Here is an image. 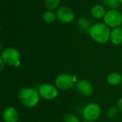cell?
Listing matches in <instances>:
<instances>
[{
    "label": "cell",
    "instance_id": "6da1fadb",
    "mask_svg": "<svg viewBox=\"0 0 122 122\" xmlns=\"http://www.w3.org/2000/svg\"><path fill=\"white\" fill-rule=\"evenodd\" d=\"M20 101L27 108L36 106L40 99L38 90L35 88L23 87L20 88L17 93Z\"/></svg>",
    "mask_w": 122,
    "mask_h": 122
},
{
    "label": "cell",
    "instance_id": "7a4b0ae2",
    "mask_svg": "<svg viewBox=\"0 0 122 122\" xmlns=\"http://www.w3.org/2000/svg\"><path fill=\"white\" fill-rule=\"evenodd\" d=\"M91 38L97 43L104 44L109 41L111 30L103 22H98L92 25L88 32Z\"/></svg>",
    "mask_w": 122,
    "mask_h": 122
},
{
    "label": "cell",
    "instance_id": "3957f363",
    "mask_svg": "<svg viewBox=\"0 0 122 122\" xmlns=\"http://www.w3.org/2000/svg\"><path fill=\"white\" fill-rule=\"evenodd\" d=\"M78 81V79L77 76L69 73H62L56 77L55 83L57 89L66 91L73 88Z\"/></svg>",
    "mask_w": 122,
    "mask_h": 122
},
{
    "label": "cell",
    "instance_id": "277c9868",
    "mask_svg": "<svg viewBox=\"0 0 122 122\" xmlns=\"http://www.w3.org/2000/svg\"><path fill=\"white\" fill-rule=\"evenodd\" d=\"M0 56L4 60L6 65L14 66L17 63L21 61V54L18 50L14 47H7L2 50Z\"/></svg>",
    "mask_w": 122,
    "mask_h": 122
},
{
    "label": "cell",
    "instance_id": "5b68a950",
    "mask_svg": "<svg viewBox=\"0 0 122 122\" xmlns=\"http://www.w3.org/2000/svg\"><path fill=\"white\" fill-rule=\"evenodd\" d=\"M103 23L109 28L121 27L122 24V14L117 10H108L103 17Z\"/></svg>",
    "mask_w": 122,
    "mask_h": 122
},
{
    "label": "cell",
    "instance_id": "8992f818",
    "mask_svg": "<svg viewBox=\"0 0 122 122\" xmlns=\"http://www.w3.org/2000/svg\"><path fill=\"white\" fill-rule=\"evenodd\" d=\"M101 114V106L96 103H90L83 109V116L84 119L90 122H93L98 119Z\"/></svg>",
    "mask_w": 122,
    "mask_h": 122
},
{
    "label": "cell",
    "instance_id": "52a82bcc",
    "mask_svg": "<svg viewBox=\"0 0 122 122\" xmlns=\"http://www.w3.org/2000/svg\"><path fill=\"white\" fill-rule=\"evenodd\" d=\"M40 96L45 100H53L58 96L57 88L50 83H42L38 87Z\"/></svg>",
    "mask_w": 122,
    "mask_h": 122
},
{
    "label": "cell",
    "instance_id": "ba28073f",
    "mask_svg": "<svg viewBox=\"0 0 122 122\" xmlns=\"http://www.w3.org/2000/svg\"><path fill=\"white\" fill-rule=\"evenodd\" d=\"M57 19L63 23H71L75 19L73 11L68 7H60L56 10Z\"/></svg>",
    "mask_w": 122,
    "mask_h": 122
},
{
    "label": "cell",
    "instance_id": "9c48e42d",
    "mask_svg": "<svg viewBox=\"0 0 122 122\" xmlns=\"http://www.w3.org/2000/svg\"><path fill=\"white\" fill-rule=\"evenodd\" d=\"M76 88L78 93L85 97L91 96L93 92V88L91 83L84 79L78 80L76 84Z\"/></svg>",
    "mask_w": 122,
    "mask_h": 122
},
{
    "label": "cell",
    "instance_id": "30bf717a",
    "mask_svg": "<svg viewBox=\"0 0 122 122\" xmlns=\"http://www.w3.org/2000/svg\"><path fill=\"white\" fill-rule=\"evenodd\" d=\"M2 117L4 122H18L19 113L15 107L9 106L3 111Z\"/></svg>",
    "mask_w": 122,
    "mask_h": 122
},
{
    "label": "cell",
    "instance_id": "8fae6325",
    "mask_svg": "<svg viewBox=\"0 0 122 122\" xmlns=\"http://www.w3.org/2000/svg\"><path fill=\"white\" fill-rule=\"evenodd\" d=\"M109 40L114 45H119L122 43V27H118L111 30Z\"/></svg>",
    "mask_w": 122,
    "mask_h": 122
},
{
    "label": "cell",
    "instance_id": "7c38bea8",
    "mask_svg": "<svg viewBox=\"0 0 122 122\" xmlns=\"http://www.w3.org/2000/svg\"><path fill=\"white\" fill-rule=\"evenodd\" d=\"M106 11L102 5H95L91 10V15L96 19L103 18Z\"/></svg>",
    "mask_w": 122,
    "mask_h": 122
},
{
    "label": "cell",
    "instance_id": "4fadbf2b",
    "mask_svg": "<svg viewBox=\"0 0 122 122\" xmlns=\"http://www.w3.org/2000/svg\"><path fill=\"white\" fill-rule=\"evenodd\" d=\"M93 25H91V22L90 20L85 17H80L77 20V26L81 30L82 32L85 33H88L90 31L91 27Z\"/></svg>",
    "mask_w": 122,
    "mask_h": 122
},
{
    "label": "cell",
    "instance_id": "5bb4252c",
    "mask_svg": "<svg viewBox=\"0 0 122 122\" xmlns=\"http://www.w3.org/2000/svg\"><path fill=\"white\" fill-rule=\"evenodd\" d=\"M107 83L111 86H118L122 81V76L120 73L117 72H113L109 73L106 77Z\"/></svg>",
    "mask_w": 122,
    "mask_h": 122
},
{
    "label": "cell",
    "instance_id": "9a60e30c",
    "mask_svg": "<svg viewBox=\"0 0 122 122\" xmlns=\"http://www.w3.org/2000/svg\"><path fill=\"white\" fill-rule=\"evenodd\" d=\"M42 19L47 23H52L57 19L56 14L53 11L47 10L42 14Z\"/></svg>",
    "mask_w": 122,
    "mask_h": 122
},
{
    "label": "cell",
    "instance_id": "2e32d148",
    "mask_svg": "<svg viewBox=\"0 0 122 122\" xmlns=\"http://www.w3.org/2000/svg\"><path fill=\"white\" fill-rule=\"evenodd\" d=\"M101 2L103 6L109 10H117L120 6V3L118 0H102Z\"/></svg>",
    "mask_w": 122,
    "mask_h": 122
},
{
    "label": "cell",
    "instance_id": "e0dca14e",
    "mask_svg": "<svg viewBox=\"0 0 122 122\" xmlns=\"http://www.w3.org/2000/svg\"><path fill=\"white\" fill-rule=\"evenodd\" d=\"M60 0H45V7L48 10H54L58 8Z\"/></svg>",
    "mask_w": 122,
    "mask_h": 122
},
{
    "label": "cell",
    "instance_id": "ac0fdd59",
    "mask_svg": "<svg viewBox=\"0 0 122 122\" xmlns=\"http://www.w3.org/2000/svg\"><path fill=\"white\" fill-rule=\"evenodd\" d=\"M64 122H81L79 118L75 114L68 113L64 116Z\"/></svg>",
    "mask_w": 122,
    "mask_h": 122
},
{
    "label": "cell",
    "instance_id": "d6986e66",
    "mask_svg": "<svg viewBox=\"0 0 122 122\" xmlns=\"http://www.w3.org/2000/svg\"><path fill=\"white\" fill-rule=\"evenodd\" d=\"M118 112V109L116 106H111L106 111V116L108 118H114Z\"/></svg>",
    "mask_w": 122,
    "mask_h": 122
},
{
    "label": "cell",
    "instance_id": "ffe728a7",
    "mask_svg": "<svg viewBox=\"0 0 122 122\" xmlns=\"http://www.w3.org/2000/svg\"><path fill=\"white\" fill-rule=\"evenodd\" d=\"M5 66H6L5 63L4 62V60H2L1 56H0V73H2L5 70Z\"/></svg>",
    "mask_w": 122,
    "mask_h": 122
},
{
    "label": "cell",
    "instance_id": "44dd1931",
    "mask_svg": "<svg viewBox=\"0 0 122 122\" xmlns=\"http://www.w3.org/2000/svg\"><path fill=\"white\" fill-rule=\"evenodd\" d=\"M116 107L118 108V109L119 111H122V97H121L118 100V101H117V106Z\"/></svg>",
    "mask_w": 122,
    "mask_h": 122
},
{
    "label": "cell",
    "instance_id": "7402d4cb",
    "mask_svg": "<svg viewBox=\"0 0 122 122\" xmlns=\"http://www.w3.org/2000/svg\"><path fill=\"white\" fill-rule=\"evenodd\" d=\"M2 52V46L1 45V43H0V53H1Z\"/></svg>",
    "mask_w": 122,
    "mask_h": 122
},
{
    "label": "cell",
    "instance_id": "603a6c76",
    "mask_svg": "<svg viewBox=\"0 0 122 122\" xmlns=\"http://www.w3.org/2000/svg\"><path fill=\"white\" fill-rule=\"evenodd\" d=\"M118 1L119 2L120 4H122V0H118Z\"/></svg>",
    "mask_w": 122,
    "mask_h": 122
},
{
    "label": "cell",
    "instance_id": "cb8c5ba5",
    "mask_svg": "<svg viewBox=\"0 0 122 122\" xmlns=\"http://www.w3.org/2000/svg\"><path fill=\"white\" fill-rule=\"evenodd\" d=\"M81 122H90V121H86V120H84V121H81Z\"/></svg>",
    "mask_w": 122,
    "mask_h": 122
},
{
    "label": "cell",
    "instance_id": "d4e9b609",
    "mask_svg": "<svg viewBox=\"0 0 122 122\" xmlns=\"http://www.w3.org/2000/svg\"><path fill=\"white\" fill-rule=\"evenodd\" d=\"M0 30H1V25H0Z\"/></svg>",
    "mask_w": 122,
    "mask_h": 122
}]
</instances>
